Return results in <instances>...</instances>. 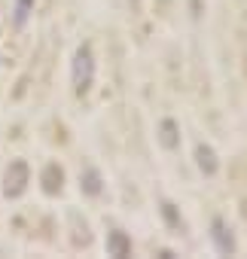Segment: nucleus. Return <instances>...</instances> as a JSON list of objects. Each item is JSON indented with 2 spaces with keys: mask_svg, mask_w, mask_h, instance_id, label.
I'll use <instances>...</instances> for the list:
<instances>
[{
  "mask_svg": "<svg viewBox=\"0 0 247 259\" xmlns=\"http://www.w3.org/2000/svg\"><path fill=\"white\" fill-rule=\"evenodd\" d=\"M92 70H95V64H92V49L83 46V49L76 52V64H73V82H76V92H86V89H89V82H92Z\"/></svg>",
  "mask_w": 247,
  "mask_h": 259,
  "instance_id": "nucleus-1",
  "label": "nucleus"
},
{
  "mask_svg": "<svg viewBox=\"0 0 247 259\" xmlns=\"http://www.w3.org/2000/svg\"><path fill=\"white\" fill-rule=\"evenodd\" d=\"M211 229H214L211 235H214L217 250H220V253H232V250H235V238H232V232L226 229V223H223V220H214Z\"/></svg>",
  "mask_w": 247,
  "mask_h": 259,
  "instance_id": "nucleus-2",
  "label": "nucleus"
},
{
  "mask_svg": "<svg viewBox=\"0 0 247 259\" xmlns=\"http://www.w3.org/2000/svg\"><path fill=\"white\" fill-rule=\"evenodd\" d=\"M195 159H198V168H201L204 174H217L220 162H217V156H214L211 147H198V150H195Z\"/></svg>",
  "mask_w": 247,
  "mask_h": 259,
  "instance_id": "nucleus-3",
  "label": "nucleus"
},
{
  "mask_svg": "<svg viewBox=\"0 0 247 259\" xmlns=\"http://www.w3.org/2000/svg\"><path fill=\"white\" fill-rule=\"evenodd\" d=\"M162 144H165L168 150H174V147L180 144V138H177V125H174L171 119H165V122H162Z\"/></svg>",
  "mask_w": 247,
  "mask_h": 259,
  "instance_id": "nucleus-4",
  "label": "nucleus"
},
{
  "mask_svg": "<svg viewBox=\"0 0 247 259\" xmlns=\"http://www.w3.org/2000/svg\"><path fill=\"white\" fill-rule=\"evenodd\" d=\"M107 247H110L116 256H122V253H129V247H132V244H129V238H126V235H119V232H116V235L110 238V244H107Z\"/></svg>",
  "mask_w": 247,
  "mask_h": 259,
  "instance_id": "nucleus-5",
  "label": "nucleus"
},
{
  "mask_svg": "<svg viewBox=\"0 0 247 259\" xmlns=\"http://www.w3.org/2000/svg\"><path fill=\"white\" fill-rule=\"evenodd\" d=\"M86 192H92V195H98V192H101V177H98L95 171H89V174H86Z\"/></svg>",
  "mask_w": 247,
  "mask_h": 259,
  "instance_id": "nucleus-6",
  "label": "nucleus"
},
{
  "mask_svg": "<svg viewBox=\"0 0 247 259\" xmlns=\"http://www.w3.org/2000/svg\"><path fill=\"white\" fill-rule=\"evenodd\" d=\"M162 210H165V217H168V223H174V226H180V220H177V213H174V204H162Z\"/></svg>",
  "mask_w": 247,
  "mask_h": 259,
  "instance_id": "nucleus-7",
  "label": "nucleus"
}]
</instances>
